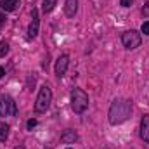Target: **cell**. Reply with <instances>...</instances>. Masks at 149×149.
Segmentation results:
<instances>
[{
	"label": "cell",
	"mask_w": 149,
	"mask_h": 149,
	"mask_svg": "<svg viewBox=\"0 0 149 149\" xmlns=\"http://www.w3.org/2000/svg\"><path fill=\"white\" fill-rule=\"evenodd\" d=\"M134 111V102L130 99H114L108 113V120L111 125H121L127 120H130Z\"/></svg>",
	"instance_id": "cell-1"
},
{
	"label": "cell",
	"mask_w": 149,
	"mask_h": 149,
	"mask_svg": "<svg viewBox=\"0 0 149 149\" xmlns=\"http://www.w3.org/2000/svg\"><path fill=\"white\" fill-rule=\"evenodd\" d=\"M88 108V95L83 88H73L71 90V109L76 114H81V113L87 111Z\"/></svg>",
	"instance_id": "cell-2"
},
{
	"label": "cell",
	"mask_w": 149,
	"mask_h": 149,
	"mask_svg": "<svg viewBox=\"0 0 149 149\" xmlns=\"http://www.w3.org/2000/svg\"><path fill=\"white\" fill-rule=\"evenodd\" d=\"M52 102V90L49 88V85H42L40 87V92L37 95V101H35V111L37 113H43L49 109Z\"/></svg>",
	"instance_id": "cell-3"
},
{
	"label": "cell",
	"mask_w": 149,
	"mask_h": 149,
	"mask_svg": "<svg viewBox=\"0 0 149 149\" xmlns=\"http://www.w3.org/2000/svg\"><path fill=\"white\" fill-rule=\"evenodd\" d=\"M121 43H123L125 49L134 50V49L141 47V43H142V37H141L139 31H135V30H128V31H125V33L121 35Z\"/></svg>",
	"instance_id": "cell-4"
},
{
	"label": "cell",
	"mask_w": 149,
	"mask_h": 149,
	"mask_svg": "<svg viewBox=\"0 0 149 149\" xmlns=\"http://www.w3.org/2000/svg\"><path fill=\"white\" fill-rule=\"evenodd\" d=\"M17 108L12 97L9 95H2L0 97V116H16Z\"/></svg>",
	"instance_id": "cell-5"
},
{
	"label": "cell",
	"mask_w": 149,
	"mask_h": 149,
	"mask_svg": "<svg viewBox=\"0 0 149 149\" xmlns=\"http://www.w3.org/2000/svg\"><path fill=\"white\" fill-rule=\"evenodd\" d=\"M68 66H70V57L64 54V56H61V57L56 61V68H54V71H56V74H57L59 78H63V76L66 74V71H68Z\"/></svg>",
	"instance_id": "cell-6"
},
{
	"label": "cell",
	"mask_w": 149,
	"mask_h": 149,
	"mask_svg": "<svg viewBox=\"0 0 149 149\" xmlns=\"http://www.w3.org/2000/svg\"><path fill=\"white\" fill-rule=\"evenodd\" d=\"M38 28H40V17H38V10H31V23L28 26V38H35L38 35Z\"/></svg>",
	"instance_id": "cell-7"
},
{
	"label": "cell",
	"mask_w": 149,
	"mask_h": 149,
	"mask_svg": "<svg viewBox=\"0 0 149 149\" xmlns=\"http://www.w3.org/2000/svg\"><path fill=\"white\" fill-rule=\"evenodd\" d=\"M76 12H78V0H66L64 2V14L68 17H74Z\"/></svg>",
	"instance_id": "cell-8"
},
{
	"label": "cell",
	"mask_w": 149,
	"mask_h": 149,
	"mask_svg": "<svg viewBox=\"0 0 149 149\" xmlns=\"http://www.w3.org/2000/svg\"><path fill=\"white\" fill-rule=\"evenodd\" d=\"M141 137L144 142H149V114H144L141 120Z\"/></svg>",
	"instance_id": "cell-9"
},
{
	"label": "cell",
	"mask_w": 149,
	"mask_h": 149,
	"mask_svg": "<svg viewBox=\"0 0 149 149\" xmlns=\"http://www.w3.org/2000/svg\"><path fill=\"white\" fill-rule=\"evenodd\" d=\"M76 141H78V134L71 128H68L61 134V142H64V144H73Z\"/></svg>",
	"instance_id": "cell-10"
},
{
	"label": "cell",
	"mask_w": 149,
	"mask_h": 149,
	"mask_svg": "<svg viewBox=\"0 0 149 149\" xmlns=\"http://www.w3.org/2000/svg\"><path fill=\"white\" fill-rule=\"evenodd\" d=\"M19 5V0H0V7L5 10V12H12L16 10Z\"/></svg>",
	"instance_id": "cell-11"
},
{
	"label": "cell",
	"mask_w": 149,
	"mask_h": 149,
	"mask_svg": "<svg viewBox=\"0 0 149 149\" xmlns=\"http://www.w3.org/2000/svg\"><path fill=\"white\" fill-rule=\"evenodd\" d=\"M56 3H57V0H42V12L43 14L52 12L54 7H56Z\"/></svg>",
	"instance_id": "cell-12"
},
{
	"label": "cell",
	"mask_w": 149,
	"mask_h": 149,
	"mask_svg": "<svg viewBox=\"0 0 149 149\" xmlns=\"http://www.w3.org/2000/svg\"><path fill=\"white\" fill-rule=\"evenodd\" d=\"M9 125L7 123H3V121H0V142H5L7 139H9Z\"/></svg>",
	"instance_id": "cell-13"
},
{
	"label": "cell",
	"mask_w": 149,
	"mask_h": 149,
	"mask_svg": "<svg viewBox=\"0 0 149 149\" xmlns=\"http://www.w3.org/2000/svg\"><path fill=\"white\" fill-rule=\"evenodd\" d=\"M9 52V43L7 42H0V57H3Z\"/></svg>",
	"instance_id": "cell-14"
},
{
	"label": "cell",
	"mask_w": 149,
	"mask_h": 149,
	"mask_svg": "<svg viewBox=\"0 0 149 149\" xmlns=\"http://www.w3.org/2000/svg\"><path fill=\"white\" fill-rule=\"evenodd\" d=\"M37 120H35V118H31V120H28V123H26V127H28V130H33V128H35V127H37Z\"/></svg>",
	"instance_id": "cell-15"
},
{
	"label": "cell",
	"mask_w": 149,
	"mask_h": 149,
	"mask_svg": "<svg viewBox=\"0 0 149 149\" xmlns=\"http://www.w3.org/2000/svg\"><path fill=\"white\" fill-rule=\"evenodd\" d=\"M142 16L144 17H149V0L144 3V7H142Z\"/></svg>",
	"instance_id": "cell-16"
},
{
	"label": "cell",
	"mask_w": 149,
	"mask_h": 149,
	"mask_svg": "<svg viewBox=\"0 0 149 149\" xmlns=\"http://www.w3.org/2000/svg\"><path fill=\"white\" fill-rule=\"evenodd\" d=\"M141 31L144 33V35H148L149 37V23L146 21V23H142V28H141Z\"/></svg>",
	"instance_id": "cell-17"
},
{
	"label": "cell",
	"mask_w": 149,
	"mask_h": 149,
	"mask_svg": "<svg viewBox=\"0 0 149 149\" xmlns=\"http://www.w3.org/2000/svg\"><path fill=\"white\" fill-rule=\"evenodd\" d=\"M134 3V0H120V5L121 7H130Z\"/></svg>",
	"instance_id": "cell-18"
},
{
	"label": "cell",
	"mask_w": 149,
	"mask_h": 149,
	"mask_svg": "<svg viewBox=\"0 0 149 149\" xmlns=\"http://www.w3.org/2000/svg\"><path fill=\"white\" fill-rule=\"evenodd\" d=\"M3 23H5V16H3V14H2V12H0V26H2V24H3Z\"/></svg>",
	"instance_id": "cell-19"
},
{
	"label": "cell",
	"mask_w": 149,
	"mask_h": 149,
	"mask_svg": "<svg viewBox=\"0 0 149 149\" xmlns=\"http://www.w3.org/2000/svg\"><path fill=\"white\" fill-rule=\"evenodd\" d=\"M3 74H5V70H3V68L0 66V78H3Z\"/></svg>",
	"instance_id": "cell-20"
},
{
	"label": "cell",
	"mask_w": 149,
	"mask_h": 149,
	"mask_svg": "<svg viewBox=\"0 0 149 149\" xmlns=\"http://www.w3.org/2000/svg\"><path fill=\"white\" fill-rule=\"evenodd\" d=\"M14 149H26V148H24V146H16Z\"/></svg>",
	"instance_id": "cell-21"
},
{
	"label": "cell",
	"mask_w": 149,
	"mask_h": 149,
	"mask_svg": "<svg viewBox=\"0 0 149 149\" xmlns=\"http://www.w3.org/2000/svg\"><path fill=\"white\" fill-rule=\"evenodd\" d=\"M66 149H71V148H66Z\"/></svg>",
	"instance_id": "cell-22"
}]
</instances>
